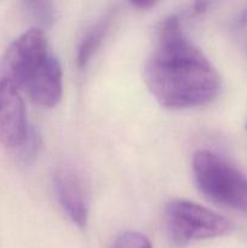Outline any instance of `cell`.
Listing matches in <instances>:
<instances>
[{
  "label": "cell",
  "instance_id": "obj_1",
  "mask_svg": "<svg viewBox=\"0 0 247 248\" xmlns=\"http://www.w3.org/2000/svg\"><path fill=\"white\" fill-rule=\"evenodd\" d=\"M144 80L157 103L174 110L211 103L222 89L219 73L191 43L174 15L157 28L155 47L144 65Z\"/></svg>",
  "mask_w": 247,
  "mask_h": 248
},
{
  "label": "cell",
  "instance_id": "obj_2",
  "mask_svg": "<svg viewBox=\"0 0 247 248\" xmlns=\"http://www.w3.org/2000/svg\"><path fill=\"white\" fill-rule=\"evenodd\" d=\"M10 74L23 93L43 108H53L62 99V65L45 35L34 34L17 44L10 58Z\"/></svg>",
  "mask_w": 247,
  "mask_h": 248
},
{
  "label": "cell",
  "instance_id": "obj_3",
  "mask_svg": "<svg viewBox=\"0 0 247 248\" xmlns=\"http://www.w3.org/2000/svg\"><path fill=\"white\" fill-rule=\"evenodd\" d=\"M199 191L211 202L247 211V177L234 165L211 150H198L191 161Z\"/></svg>",
  "mask_w": 247,
  "mask_h": 248
},
{
  "label": "cell",
  "instance_id": "obj_4",
  "mask_svg": "<svg viewBox=\"0 0 247 248\" xmlns=\"http://www.w3.org/2000/svg\"><path fill=\"white\" fill-rule=\"evenodd\" d=\"M164 222L170 239L178 246L225 236L234 228L224 216L184 199H173L166 203Z\"/></svg>",
  "mask_w": 247,
  "mask_h": 248
},
{
  "label": "cell",
  "instance_id": "obj_5",
  "mask_svg": "<svg viewBox=\"0 0 247 248\" xmlns=\"http://www.w3.org/2000/svg\"><path fill=\"white\" fill-rule=\"evenodd\" d=\"M33 130L28 123L22 90L9 78L0 77V144L17 150Z\"/></svg>",
  "mask_w": 247,
  "mask_h": 248
},
{
  "label": "cell",
  "instance_id": "obj_6",
  "mask_svg": "<svg viewBox=\"0 0 247 248\" xmlns=\"http://www.w3.org/2000/svg\"><path fill=\"white\" fill-rule=\"evenodd\" d=\"M53 186L58 203L67 217L80 229L86 228L89 203L79 173L73 167H60L53 176Z\"/></svg>",
  "mask_w": 247,
  "mask_h": 248
},
{
  "label": "cell",
  "instance_id": "obj_7",
  "mask_svg": "<svg viewBox=\"0 0 247 248\" xmlns=\"http://www.w3.org/2000/svg\"><path fill=\"white\" fill-rule=\"evenodd\" d=\"M111 18H113L111 15H107L106 17L99 19L94 26H92L82 36L77 55V62L80 68L86 67L91 62L92 57L96 55L98 48L102 46L109 29H110Z\"/></svg>",
  "mask_w": 247,
  "mask_h": 248
},
{
  "label": "cell",
  "instance_id": "obj_8",
  "mask_svg": "<svg viewBox=\"0 0 247 248\" xmlns=\"http://www.w3.org/2000/svg\"><path fill=\"white\" fill-rule=\"evenodd\" d=\"M23 5L31 18L41 28L52 26L55 19V5L52 0H23Z\"/></svg>",
  "mask_w": 247,
  "mask_h": 248
},
{
  "label": "cell",
  "instance_id": "obj_9",
  "mask_svg": "<svg viewBox=\"0 0 247 248\" xmlns=\"http://www.w3.org/2000/svg\"><path fill=\"white\" fill-rule=\"evenodd\" d=\"M110 248H153L145 235L137 232H126L116 237Z\"/></svg>",
  "mask_w": 247,
  "mask_h": 248
},
{
  "label": "cell",
  "instance_id": "obj_10",
  "mask_svg": "<svg viewBox=\"0 0 247 248\" xmlns=\"http://www.w3.org/2000/svg\"><path fill=\"white\" fill-rule=\"evenodd\" d=\"M130 1L138 9H150L156 5L160 0H130Z\"/></svg>",
  "mask_w": 247,
  "mask_h": 248
}]
</instances>
